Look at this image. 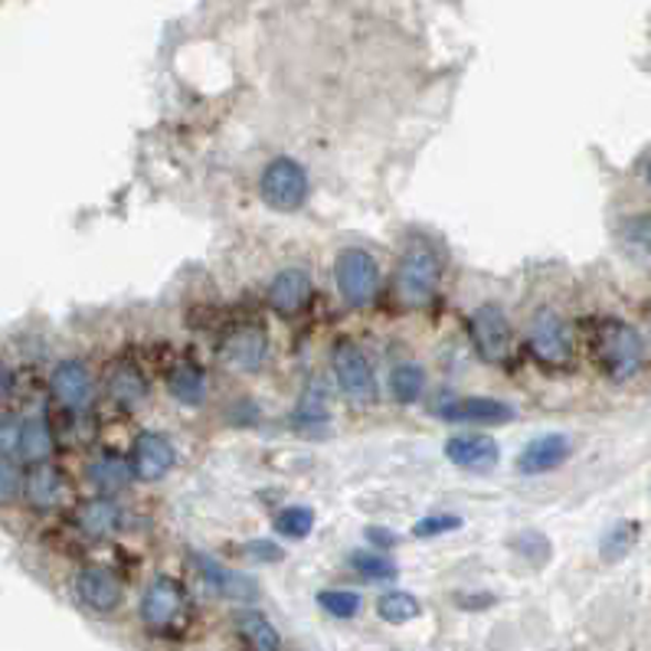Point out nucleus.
Masks as SVG:
<instances>
[{
	"mask_svg": "<svg viewBox=\"0 0 651 651\" xmlns=\"http://www.w3.org/2000/svg\"><path fill=\"white\" fill-rule=\"evenodd\" d=\"M439 256L429 246H413L403 253L399 266H396V298L406 308H426L436 298L439 288Z\"/></svg>",
	"mask_w": 651,
	"mask_h": 651,
	"instance_id": "obj_2",
	"label": "nucleus"
},
{
	"mask_svg": "<svg viewBox=\"0 0 651 651\" xmlns=\"http://www.w3.org/2000/svg\"><path fill=\"white\" fill-rule=\"evenodd\" d=\"M276 531H279V537H288V541H305L314 531V511L305 504L281 508L276 514Z\"/></svg>",
	"mask_w": 651,
	"mask_h": 651,
	"instance_id": "obj_27",
	"label": "nucleus"
},
{
	"mask_svg": "<svg viewBox=\"0 0 651 651\" xmlns=\"http://www.w3.org/2000/svg\"><path fill=\"white\" fill-rule=\"evenodd\" d=\"M334 285L351 308H367L380 295V266L367 249H341L334 259Z\"/></svg>",
	"mask_w": 651,
	"mask_h": 651,
	"instance_id": "obj_3",
	"label": "nucleus"
},
{
	"mask_svg": "<svg viewBox=\"0 0 651 651\" xmlns=\"http://www.w3.org/2000/svg\"><path fill=\"white\" fill-rule=\"evenodd\" d=\"M419 612H423V602L403 589H389L376 599V616L389 626H406V622L419 619Z\"/></svg>",
	"mask_w": 651,
	"mask_h": 651,
	"instance_id": "obj_25",
	"label": "nucleus"
},
{
	"mask_svg": "<svg viewBox=\"0 0 651 651\" xmlns=\"http://www.w3.org/2000/svg\"><path fill=\"white\" fill-rule=\"evenodd\" d=\"M131 478H135L131 462H128V459H121V456H115V452L98 456L93 466H89V481H93L102 494H115V491L128 488V481H131Z\"/></svg>",
	"mask_w": 651,
	"mask_h": 651,
	"instance_id": "obj_20",
	"label": "nucleus"
},
{
	"mask_svg": "<svg viewBox=\"0 0 651 651\" xmlns=\"http://www.w3.org/2000/svg\"><path fill=\"white\" fill-rule=\"evenodd\" d=\"M196 559V569H200V576L210 583V589L216 593V596H223V599H256V593H259V586H256V579L253 576H246V573H236V569H226L223 563H216L213 557H193Z\"/></svg>",
	"mask_w": 651,
	"mask_h": 651,
	"instance_id": "obj_15",
	"label": "nucleus"
},
{
	"mask_svg": "<svg viewBox=\"0 0 651 651\" xmlns=\"http://www.w3.org/2000/svg\"><path fill=\"white\" fill-rule=\"evenodd\" d=\"M389 396L399 403V406H413L423 389H426V371L416 364V361H403L389 371Z\"/></svg>",
	"mask_w": 651,
	"mask_h": 651,
	"instance_id": "obj_22",
	"label": "nucleus"
},
{
	"mask_svg": "<svg viewBox=\"0 0 651 651\" xmlns=\"http://www.w3.org/2000/svg\"><path fill=\"white\" fill-rule=\"evenodd\" d=\"M462 527V517L459 514H426L423 521H416L413 527V537L419 541H433V537H442V534H452Z\"/></svg>",
	"mask_w": 651,
	"mask_h": 651,
	"instance_id": "obj_31",
	"label": "nucleus"
},
{
	"mask_svg": "<svg viewBox=\"0 0 651 651\" xmlns=\"http://www.w3.org/2000/svg\"><path fill=\"white\" fill-rule=\"evenodd\" d=\"M53 429H50V423H46V416L43 413H33V416H26L23 419V426H20V456L26 459V462H46L50 456H53Z\"/></svg>",
	"mask_w": 651,
	"mask_h": 651,
	"instance_id": "obj_19",
	"label": "nucleus"
},
{
	"mask_svg": "<svg viewBox=\"0 0 651 651\" xmlns=\"http://www.w3.org/2000/svg\"><path fill=\"white\" fill-rule=\"evenodd\" d=\"M50 389L66 409H76V413L89 409L95 396L93 373L83 361H63V364H56V371L50 376Z\"/></svg>",
	"mask_w": 651,
	"mask_h": 651,
	"instance_id": "obj_11",
	"label": "nucleus"
},
{
	"mask_svg": "<svg viewBox=\"0 0 651 651\" xmlns=\"http://www.w3.org/2000/svg\"><path fill=\"white\" fill-rule=\"evenodd\" d=\"M351 566L361 576H367V579H393L399 573L396 563L389 557H383L380 551H357V554H351Z\"/></svg>",
	"mask_w": 651,
	"mask_h": 651,
	"instance_id": "obj_30",
	"label": "nucleus"
},
{
	"mask_svg": "<svg viewBox=\"0 0 651 651\" xmlns=\"http://www.w3.org/2000/svg\"><path fill=\"white\" fill-rule=\"evenodd\" d=\"M446 459L452 466L468 468V471H488V468L498 466L501 459V449L491 436H481V433H462V436H452L446 442Z\"/></svg>",
	"mask_w": 651,
	"mask_h": 651,
	"instance_id": "obj_13",
	"label": "nucleus"
},
{
	"mask_svg": "<svg viewBox=\"0 0 651 651\" xmlns=\"http://www.w3.org/2000/svg\"><path fill=\"white\" fill-rule=\"evenodd\" d=\"M367 541H373V547H393L396 534L393 531H380V527H367Z\"/></svg>",
	"mask_w": 651,
	"mask_h": 651,
	"instance_id": "obj_37",
	"label": "nucleus"
},
{
	"mask_svg": "<svg viewBox=\"0 0 651 651\" xmlns=\"http://www.w3.org/2000/svg\"><path fill=\"white\" fill-rule=\"evenodd\" d=\"M184 586L171 576H154L141 596V622L148 629H171L184 612Z\"/></svg>",
	"mask_w": 651,
	"mask_h": 651,
	"instance_id": "obj_7",
	"label": "nucleus"
},
{
	"mask_svg": "<svg viewBox=\"0 0 651 651\" xmlns=\"http://www.w3.org/2000/svg\"><path fill=\"white\" fill-rule=\"evenodd\" d=\"M246 551H249V557H256V559H279L281 557L279 547H273L269 541H253Z\"/></svg>",
	"mask_w": 651,
	"mask_h": 651,
	"instance_id": "obj_35",
	"label": "nucleus"
},
{
	"mask_svg": "<svg viewBox=\"0 0 651 651\" xmlns=\"http://www.w3.org/2000/svg\"><path fill=\"white\" fill-rule=\"evenodd\" d=\"M79 527H83V534H89L95 541L115 534V527H118V504L108 501V498H93V501H86V504L79 508Z\"/></svg>",
	"mask_w": 651,
	"mask_h": 651,
	"instance_id": "obj_24",
	"label": "nucleus"
},
{
	"mask_svg": "<svg viewBox=\"0 0 651 651\" xmlns=\"http://www.w3.org/2000/svg\"><path fill=\"white\" fill-rule=\"evenodd\" d=\"M527 344H531V354L541 364H566L569 354H573L569 328L557 311H537L534 314V321L527 328Z\"/></svg>",
	"mask_w": 651,
	"mask_h": 651,
	"instance_id": "obj_8",
	"label": "nucleus"
},
{
	"mask_svg": "<svg viewBox=\"0 0 651 651\" xmlns=\"http://www.w3.org/2000/svg\"><path fill=\"white\" fill-rule=\"evenodd\" d=\"M168 389H171V396L178 403L200 406L206 399V376H203V371L190 367V364H181V367H174L171 376H168Z\"/></svg>",
	"mask_w": 651,
	"mask_h": 651,
	"instance_id": "obj_26",
	"label": "nucleus"
},
{
	"mask_svg": "<svg viewBox=\"0 0 651 651\" xmlns=\"http://www.w3.org/2000/svg\"><path fill=\"white\" fill-rule=\"evenodd\" d=\"M626 239L639 249L651 253V216H636V220H626Z\"/></svg>",
	"mask_w": 651,
	"mask_h": 651,
	"instance_id": "obj_34",
	"label": "nucleus"
},
{
	"mask_svg": "<svg viewBox=\"0 0 651 651\" xmlns=\"http://www.w3.org/2000/svg\"><path fill=\"white\" fill-rule=\"evenodd\" d=\"M308 171L291 161V158H276L269 161V168L263 171V181H259V193L263 200L273 206V210H281V213H291L298 210L305 200H308Z\"/></svg>",
	"mask_w": 651,
	"mask_h": 651,
	"instance_id": "obj_5",
	"label": "nucleus"
},
{
	"mask_svg": "<svg viewBox=\"0 0 651 651\" xmlns=\"http://www.w3.org/2000/svg\"><path fill=\"white\" fill-rule=\"evenodd\" d=\"M596 357L612 383H626L645 364V341L632 324L609 318L596 331Z\"/></svg>",
	"mask_w": 651,
	"mask_h": 651,
	"instance_id": "obj_1",
	"label": "nucleus"
},
{
	"mask_svg": "<svg viewBox=\"0 0 651 651\" xmlns=\"http://www.w3.org/2000/svg\"><path fill=\"white\" fill-rule=\"evenodd\" d=\"M23 494H26V501H30L36 511H53V508H60L63 498H66V481H63V474H60L56 468L40 462V466L26 474Z\"/></svg>",
	"mask_w": 651,
	"mask_h": 651,
	"instance_id": "obj_18",
	"label": "nucleus"
},
{
	"mask_svg": "<svg viewBox=\"0 0 651 651\" xmlns=\"http://www.w3.org/2000/svg\"><path fill=\"white\" fill-rule=\"evenodd\" d=\"M468 334L471 344L478 351L481 361L488 364H504L511 357L514 348V328L504 314V308L498 305H481L471 318H468Z\"/></svg>",
	"mask_w": 651,
	"mask_h": 651,
	"instance_id": "obj_4",
	"label": "nucleus"
},
{
	"mask_svg": "<svg viewBox=\"0 0 651 651\" xmlns=\"http://www.w3.org/2000/svg\"><path fill=\"white\" fill-rule=\"evenodd\" d=\"M573 452V442L569 436L563 433H547V436H537L524 446V452L517 456V468L524 474H541V471H554L559 468Z\"/></svg>",
	"mask_w": 651,
	"mask_h": 651,
	"instance_id": "obj_14",
	"label": "nucleus"
},
{
	"mask_svg": "<svg viewBox=\"0 0 651 651\" xmlns=\"http://www.w3.org/2000/svg\"><path fill=\"white\" fill-rule=\"evenodd\" d=\"M456 606L459 609H484V606H494V596L481 593V596H456Z\"/></svg>",
	"mask_w": 651,
	"mask_h": 651,
	"instance_id": "obj_36",
	"label": "nucleus"
},
{
	"mask_svg": "<svg viewBox=\"0 0 651 651\" xmlns=\"http://www.w3.org/2000/svg\"><path fill=\"white\" fill-rule=\"evenodd\" d=\"M20 488H23V478H20L17 466L10 459H0V504L13 501L20 494Z\"/></svg>",
	"mask_w": 651,
	"mask_h": 651,
	"instance_id": "obj_33",
	"label": "nucleus"
},
{
	"mask_svg": "<svg viewBox=\"0 0 651 651\" xmlns=\"http://www.w3.org/2000/svg\"><path fill=\"white\" fill-rule=\"evenodd\" d=\"M331 364H334V380H338V386L344 389V396H348L351 403L367 406V403L376 399V376H373L367 354H364L357 344L341 341V344L334 348V354H331Z\"/></svg>",
	"mask_w": 651,
	"mask_h": 651,
	"instance_id": "obj_6",
	"label": "nucleus"
},
{
	"mask_svg": "<svg viewBox=\"0 0 651 651\" xmlns=\"http://www.w3.org/2000/svg\"><path fill=\"white\" fill-rule=\"evenodd\" d=\"M649 184H651V164H649Z\"/></svg>",
	"mask_w": 651,
	"mask_h": 651,
	"instance_id": "obj_39",
	"label": "nucleus"
},
{
	"mask_svg": "<svg viewBox=\"0 0 651 651\" xmlns=\"http://www.w3.org/2000/svg\"><path fill=\"white\" fill-rule=\"evenodd\" d=\"M131 471L141 481H161L174 462H178V449L164 433H141L131 446Z\"/></svg>",
	"mask_w": 651,
	"mask_h": 651,
	"instance_id": "obj_9",
	"label": "nucleus"
},
{
	"mask_svg": "<svg viewBox=\"0 0 651 651\" xmlns=\"http://www.w3.org/2000/svg\"><path fill=\"white\" fill-rule=\"evenodd\" d=\"M442 419L449 423H474V426H504L514 419V406L504 399H491V396H462L456 403H446L439 409Z\"/></svg>",
	"mask_w": 651,
	"mask_h": 651,
	"instance_id": "obj_12",
	"label": "nucleus"
},
{
	"mask_svg": "<svg viewBox=\"0 0 651 651\" xmlns=\"http://www.w3.org/2000/svg\"><path fill=\"white\" fill-rule=\"evenodd\" d=\"M3 389H7V371H3V361H0V399H3Z\"/></svg>",
	"mask_w": 651,
	"mask_h": 651,
	"instance_id": "obj_38",
	"label": "nucleus"
},
{
	"mask_svg": "<svg viewBox=\"0 0 651 651\" xmlns=\"http://www.w3.org/2000/svg\"><path fill=\"white\" fill-rule=\"evenodd\" d=\"M266 351H269V338H266L263 328H239L223 344L226 361L243 373L259 371L263 361H266Z\"/></svg>",
	"mask_w": 651,
	"mask_h": 651,
	"instance_id": "obj_16",
	"label": "nucleus"
},
{
	"mask_svg": "<svg viewBox=\"0 0 651 651\" xmlns=\"http://www.w3.org/2000/svg\"><path fill=\"white\" fill-rule=\"evenodd\" d=\"M76 596L86 609H93L98 616H108L121 606L125 589H121V579L108 566H86L76 576Z\"/></svg>",
	"mask_w": 651,
	"mask_h": 651,
	"instance_id": "obj_10",
	"label": "nucleus"
},
{
	"mask_svg": "<svg viewBox=\"0 0 651 651\" xmlns=\"http://www.w3.org/2000/svg\"><path fill=\"white\" fill-rule=\"evenodd\" d=\"M636 537H639V524L622 521V524H616V527L602 537L599 554H602V559L616 563V559H622L629 551H632V547H636Z\"/></svg>",
	"mask_w": 651,
	"mask_h": 651,
	"instance_id": "obj_28",
	"label": "nucleus"
},
{
	"mask_svg": "<svg viewBox=\"0 0 651 651\" xmlns=\"http://www.w3.org/2000/svg\"><path fill=\"white\" fill-rule=\"evenodd\" d=\"M311 298V276L305 269H281L269 285V305L279 314H298Z\"/></svg>",
	"mask_w": 651,
	"mask_h": 651,
	"instance_id": "obj_17",
	"label": "nucleus"
},
{
	"mask_svg": "<svg viewBox=\"0 0 651 651\" xmlns=\"http://www.w3.org/2000/svg\"><path fill=\"white\" fill-rule=\"evenodd\" d=\"M20 419L0 416V459H13L20 452Z\"/></svg>",
	"mask_w": 651,
	"mask_h": 651,
	"instance_id": "obj_32",
	"label": "nucleus"
},
{
	"mask_svg": "<svg viewBox=\"0 0 651 651\" xmlns=\"http://www.w3.org/2000/svg\"><path fill=\"white\" fill-rule=\"evenodd\" d=\"M318 606L331 619H354L361 612V596L351 589H324V593H318Z\"/></svg>",
	"mask_w": 651,
	"mask_h": 651,
	"instance_id": "obj_29",
	"label": "nucleus"
},
{
	"mask_svg": "<svg viewBox=\"0 0 651 651\" xmlns=\"http://www.w3.org/2000/svg\"><path fill=\"white\" fill-rule=\"evenodd\" d=\"M108 389H111V399L115 403H121L125 409H135L148 396V380H145V373L138 371L135 364H118L111 371Z\"/></svg>",
	"mask_w": 651,
	"mask_h": 651,
	"instance_id": "obj_23",
	"label": "nucleus"
},
{
	"mask_svg": "<svg viewBox=\"0 0 651 651\" xmlns=\"http://www.w3.org/2000/svg\"><path fill=\"white\" fill-rule=\"evenodd\" d=\"M236 629L246 639V645L253 651H281V636L279 629L256 609H246L236 616Z\"/></svg>",
	"mask_w": 651,
	"mask_h": 651,
	"instance_id": "obj_21",
	"label": "nucleus"
}]
</instances>
